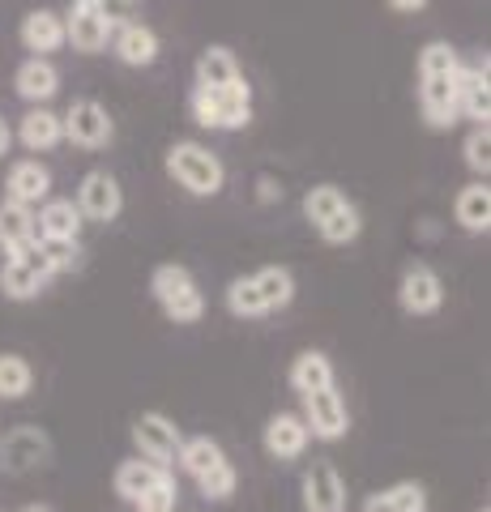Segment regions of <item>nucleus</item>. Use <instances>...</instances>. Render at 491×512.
<instances>
[{"label": "nucleus", "mask_w": 491, "mask_h": 512, "mask_svg": "<svg viewBox=\"0 0 491 512\" xmlns=\"http://www.w3.org/2000/svg\"><path fill=\"white\" fill-rule=\"evenodd\" d=\"M167 483H176V478H171V470L154 466V461H146V457L120 461V470H116V495H120V500H129V504L146 500L150 491L167 487Z\"/></svg>", "instance_id": "ddd939ff"}, {"label": "nucleus", "mask_w": 491, "mask_h": 512, "mask_svg": "<svg viewBox=\"0 0 491 512\" xmlns=\"http://www.w3.org/2000/svg\"><path fill=\"white\" fill-rule=\"evenodd\" d=\"M39 239H77L82 235V214H77L73 201H43V210L35 214Z\"/></svg>", "instance_id": "4be33fe9"}, {"label": "nucleus", "mask_w": 491, "mask_h": 512, "mask_svg": "<svg viewBox=\"0 0 491 512\" xmlns=\"http://www.w3.org/2000/svg\"><path fill=\"white\" fill-rule=\"evenodd\" d=\"M167 175L180 188L193 192V197H218L227 184L223 158L210 154L201 141H176V146L167 150Z\"/></svg>", "instance_id": "f03ea898"}, {"label": "nucleus", "mask_w": 491, "mask_h": 512, "mask_svg": "<svg viewBox=\"0 0 491 512\" xmlns=\"http://www.w3.org/2000/svg\"><path fill=\"white\" fill-rule=\"evenodd\" d=\"M462 154H466V167H470L474 175H487V171H491V124L474 128V133L466 137Z\"/></svg>", "instance_id": "72a5a7b5"}, {"label": "nucleus", "mask_w": 491, "mask_h": 512, "mask_svg": "<svg viewBox=\"0 0 491 512\" xmlns=\"http://www.w3.org/2000/svg\"><path fill=\"white\" fill-rule=\"evenodd\" d=\"M60 124H65V137L73 141V146H86V150H99L112 141V116H107L103 103L94 99H77L65 116H60Z\"/></svg>", "instance_id": "6e6552de"}, {"label": "nucleus", "mask_w": 491, "mask_h": 512, "mask_svg": "<svg viewBox=\"0 0 491 512\" xmlns=\"http://www.w3.org/2000/svg\"><path fill=\"white\" fill-rule=\"evenodd\" d=\"M116 56L133 69H146V64L158 60V35L146 26V22H129L116 30Z\"/></svg>", "instance_id": "412c9836"}, {"label": "nucleus", "mask_w": 491, "mask_h": 512, "mask_svg": "<svg viewBox=\"0 0 491 512\" xmlns=\"http://www.w3.org/2000/svg\"><path fill=\"white\" fill-rule=\"evenodd\" d=\"M257 197L269 205V201H282V184L278 180H269V175H261L257 180Z\"/></svg>", "instance_id": "4c0bfd02"}, {"label": "nucleus", "mask_w": 491, "mask_h": 512, "mask_svg": "<svg viewBox=\"0 0 491 512\" xmlns=\"http://www.w3.org/2000/svg\"><path fill=\"white\" fill-rule=\"evenodd\" d=\"M107 39H112V30L90 9V0H73L69 18H65V43H73L77 52H103Z\"/></svg>", "instance_id": "2eb2a0df"}, {"label": "nucleus", "mask_w": 491, "mask_h": 512, "mask_svg": "<svg viewBox=\"0 0 491 512\" xmlns=\"http://www.w3.org/2000/svg\"><path fill=\"white\" fill-rule=\"evenodd\" d=\"M35 244L43 248V256H47V265L56 269H73L77 265V256H82V248H77V239H35Z\"/></svg>", "instance_id": "c9c22d12"}, {"label": "nucleus", "mask_w": 491, "mask_h": 512, "mask_svg": "<svg viewBox=\"0 0 491 512\" xmlns=\"http://www.w3.org/2000/svg\"><path fill=\"white\" fill-rule=\"evenodd\" d=\"M0 457H5L9 470H30V466H39V461L47 457L43 431H39V427H18L5 444H0Z\"/></svg>", "instance_id": "b1692460"}, {"label": "nucleus", "mask_w": 491, "mask_h": 512, "mask_svg": "<svg viewBox=\"0 0 491 512\" xmlns=\"http://www.w3.org/2000/svg\"><path fill=\"white\" fill-rule=\"evenodd\" d=\"M30 384H35V372L22 355H0V402H18L30 393Z\"/></svg>", "instance_id": "c756f323"}, {"label": "nucleus", "mask_w": 491, "mask_h": 512, "mask_svg": "<svg viewBox=\"0 0 491 512\" xmlns=\"http://www.w3.org/2000/svg\"><path fill=\"white\" fill-rule=\"evenodd\" d=\"M291 389L295 393H321V389H334V363H329L321 350H304L295 363H291Z\"/></svg>", "instance_id": "5701e85b"}, {"label": "nucleus", "mask_w": 491, "mask_h": 512, "mask_svg": "<svg viewBox=\"0 0 491 512\" xmlns=\"http://www.w3.org/2000/svg\"><path fill=\"white\" fill-rule=\"evenodd\" d=\"M22 43H26V52H35L39 60H47V52H60L65 47V18L52 9H35V13H26V22H22Z\"/></svg>", "instance_id": "f3484780"}, {"label": "nucleus", "mask_w": 491, "mask_h": 512, "mask_svg": "<svg viewBox=\"0 0 491 512\" xmlns=\"http://www.w3.org/2000/svg\"><path fill=\"white\" fill-rule=\"evenodd\" d=\"M427 5V0H389V9H398V13H419Z\"/></svg>", "instance_id": "58836bf2"}, {"label": "nucleus", "mask_w": 491, "mask_h": 512, "mask_svg": "<svg viewBox=\"0 0 491 512\" xmlns=\"http://www.w3.org/2000/svg\"><path fill=\"white\" fill-rule=\"evenodd\" d=\"M9 146H13V133H9V124H5V120H0V158H5V154H9Z\"/></svg>", "instance_id": "ea45409f"}, {"label": "nucleus", "mask_w": 491, "mask_h": 512, "mask_svg": "<svg viewBox=\"0 0 491 512\" xmlns=\"http://www.w3.org/2000/svg\"><path fill=\"white\" fill-rule=\"evenodd\" d=\"M227 308H231V316H244V320L265 316V308H261V299H257V286H252V278H235V282L227 286Z\"/></svg>", "instance_id": "473e14b6"}, {"label": "nucleus", "mask_w": 491, "mask_h": 512, "mask_svg": "<svg viewBox=\"0 0 491 512\" xmlns=\"http://www.w3.org/2000/svg\"><path fill=\"white\" fill-rule=\"evenodd\" d=\"M240 73V64H235V56L227 52V47H210V52H201L197 60V86L205 90H218V86H231Z\"/></svg>", "instance_id": "c85d7f7f"}, {"label": "nucleus", "mask_w": 491, "mask_h": 512, "mask_svg": "<svg viewBox=\"0 0 491 512\" xmlns=\"http://www.w3.org/2000/svg\"><path fill=\"white\" fill-rule=\"evenodd\" d=\"M453 214H457V222H462V231L487 235V227H491V192H487V184H470V188L457 192Z\"/></svg>", "instance_id": "bb28decb"}, {"label": "nucleus", "mask_w": 491, "mask_h": 512, "mask_svg": "<svg viewBox=\"0 0 491 512\" xmlns=\"http://www.w3.org/2000/svg\"><path fill=\"white\" fill-rule=\"evenodd\" d=\"M18 137H22L26 150H52V146H60V137H65V124H60L56 111L35 107V111H26L22 116Z\"/></svg>", "instance_id": "a878e982"}, {"label": "nucleus", "mask_w": 491, "mask_h": 512, "mask_svg": "<svg viewBox=\"0 0 491 512\" xmlns=\"http://www.w3.org/2000/svg\"><path fill=\"white\" fill-rule=\"evenodd\" d=\"M133 508H137V512H176V483H167V487L150 491L146 500H137Z\"/></svg>", "instance_id": "e433bc0d"}, {"label": "nucleus", "mask_w": 491, "mask_h": 512, "mask_svg": "<svg viewBox=\"0 0 491 512\" xmlns=\"http://www.w3.org/2000/svg\"><path fill=\"white\" fill-rule=\"evenodd\" d=\"M9 197L5 201H18V205H43L47 197H52V171H47L43 163H35V158H22V163H13L9 171Z\"/></svg>", "instance_id": "dca6fc26"}, {"label": "nucleus", "mask_w": 491, "mask_h": 512, "mask_svg": "<svg viewBox=\"0 0 491 512\" xmlns=\"http://www.w3.org/2000/svg\"><path fill=\"white\" fill-rule=\"evenodd\" d=\"M308 423L299 419V414H274V419L265 423V453L274 461H295L304 457L308 448Z\"/></svg>", "instance_id": "4468645a"}, {"label": "nucleus", "mask_w": 491, "mask_h": 512, "mask_svg": "<svg viewBox=\"0 0 491 512\" xmlns=\"http://www.w3.org/2000/svg\"><path fill=\"white\" fill-rule=\"evenodd\" d=\"M363 512H427V491L423 483H393L385 491H376Z\"/></svg>", "instance_id": "cd10ccee"}, {"label": "nucleus", "mask_w": 491, "mask_h": 512, "mask_svg": "<svg viewBox=\"0 0 491 512\" xmlns=\"http://www.w3.org/2000/svg\"><path fill=\"white\" fill-rule=\"evenodd\" d=\"M22 512H47V508H22Z\"/></svg>", "instance_id": "a19ab883"}, {"label": "nucleus", "mask_w": 491, "mask_h": 512, "mask_svg": "<svg viewBox=\"0 0 491 512\" xmlns=\"http://www.w3.org/2000/svg\"><path fill=\"white\" fill-rule=\"evenodd\" d=\"M398 303L410 316H432L445 303V282H440L432 265H410L398 282Z\"/></svg>", "instance_id": "1a4fd4ad"}, {"label": "nucleus", "mask_w": 491, "mask_h": 512, "mask_svg": "<svg viewBox=\"0 0 491 512\" xmlns=\"http://www.w3.org/2000/svg\"><path fill=\"white\" fill-rule=\"evenodd\" d=\"M252 286H257V299H261L265 312H278V308H287V303L295 299V278H291L287 265L257 269V274H252Z\"/></svg>", "instance_id": "393cba45"}, {"label": "nucleus", "mask_w": 491, "mask_h": 512, "mask_svg": "<svg viewBox=\"0 0 491 512\" xmlns=\"http://www.w3.org/2000/svg\"><path fill=\"white\" fill-rule=\"evenodd\" d=\"M13 86H18V94L26 103H47L52 94L60 90V73H56V64L52 60H39V56H30L22 69H18V77H13Z\"/></svg>", "instance_id": "aec40b11"}, {"label": "nucleus", "mask_w": 491, "mask_h": 512, "mask_svg": "<svg viewBox=\"0 0 491 512\" xmlns=\"http://www.w3.org/2000/svg\"><path fill=\"white\" fill-rule=\"evenodd\" d=\"M457 116L479 124H491V86H487V56L483 64H462L457 73Z\"/></svg>", "instance_id": "f8f14e48"}, {"label": "nucleus", "mask_w": 491, "mask_h": 512, "mask_svg": "<svg viewBox=\"0 0 491 512\" xmlns=\"http://www.w3.org/2000/svg\"><path fill=\"white\" fill-rule=\"evenodd\" d=\"M150 291L158 299V308L167 312V320H176V325H197L205 316V299L184 265H158L150 278Z\"/></svg>", "instance_id": "20e7f679"}, {"label": "nucleus", "mask_w": 491, "mask_h": 512, "mask_svg": "<svg viewBox=\"0 0 491 512\" xmlns=\"http://www.w3.org/2000/svg\"><path fill=\"white\" fill-rule=\"evenodd\" d=\"M304 512H346V483L329 457L304 470Z\"/></svg>", "instance_id": "9d476101"}, {"label": "nucleus", "mask_w": 491, "mask_h": 512, "mask_svg": "<svg viewBox=\"0 0 491 512\" xmlns=\"http://www.w3.org/2000/svg\"><path fill=\"white\" fill-rule=\"evenodd\" d=\"M479 512H487V508H479Z\"/></svg>", "instance_id": "79ce46f5"}, {"label": "nucleus", "mask_w": 491, "mask_h": 512, "mask_svg": "<svg viewBox=\"0 0 491 512\" xmlns=\"http://www.w3.org/2000/svg\"><path fill=\"white\" fill-rule=\"evenodd\" d=\"M90 9L107 22V30H112V35H116L120 26L137 22V0H90Z\"/></svg>", "instance_id": "f704fd0d"}, {"label": "nucleus", "mask_w": 491, "mask_h": 512, "mask_svg": "<svg viewBox=\"0 0 491 512\" xmlns=\"http://www.w3.org/2000/svg\"><path fill=\"white\" fill-rule=\"evenodd\" d=\"M342 205H346V192H342V188L316 184V188H308V197H304V214H308L312 227H321V222H325L329 214H338Z\"/></svg>", "instance_id": "2f4dec72"}, {"label": "nucleus", "mask_w": 491, "mask_h": 512, "mask_svg": "<svg viewBox=\"0 0 491 512\" xmlns=\"http://www.w3.org/2000/svg\"><path fill=\"white\" fill-rule=\"evenodd\" d=\"M120 210H124V192L116 184V175L90 171L82 188H77V214L94 218V222H112V218H120Z\"/></svg>", "instance_id": "9b49d317"}, {"label": "nucleus", "mask_w": 491, "mask_h": 512, "mask_svg": "<svg viewBox=\"0 0 491 512\" xmlns=\"http://www.w3.org/2000/svg\"><path fill=\"white\" fill-rule=\"evenodd\" d=\"M180 466L193 474V483L201 487V495H210V500H231L235 495V466L210 436L184 440L180 444Z\"/></svg>", "instance_id": "7ed1b4c3"}, {"label": "nucleus", "mask_w": 491, "mask_h": 512, "mask_svg": "<svg viewBox=\"0 0 491 512\" xmlns=\"http://www.w3.org/2000/svg\"><path fill=\"white\" fill-rule=\"evenodd\" d=\"M316 231H321L325 244H351V239H359V231H363V218H359L355 205L346 201L342 210H338V214H329V218H325Z\"/></svg>", "instance_id": "7c9ffc66"}, {"label": "nucleus", "mask_w": 491, "mask_h": 512, "mask_svg": "<svg viewBox=\"0 0 491 512\" xmlns=\"http://www.w3.org/2000/svg\"><path fill=\"white\" fill-rule=\"evenodd\" d=\"M39 239V227H35V210H26L18 201H0V252H18L26 244Z\"/></svg>", "instance_id": "6ab92c4d"}, {"label": "nucleus", "mask_w": 491, "mask_h": 512, "mask_svg": "<svg viewBox=\"0 0 491 512\" xmlns=\"http://www.w3.org/2000/svg\"><path fill=\"white\" fill-rule=\"evenodd\" d=\"M457 73H462V60L445 39L419 52V107L432 128L457 124Z\"/></svg>", "instance_id": "f257e3e1"}, {"label": "nucleus", "mask_w": 491, "mask_h": 512, "mask_svg": "<svg viewBox=\"0 0 491 512\" xmlns=\"http://www.w3.org/2000/svg\"><path fill=\"white\" fill-rule=\"evenodd\" d=\"M52 274H56V269L47 265L43 248L39 244H26V248L5 256V269H0V291H5V299H18V303L22 299H35Z\"/></svg>", "instance_id": "39448f33"}, {"label": "nucleus", "mask_w": 491, "mask_h": 512, "mask_svg": "<svg viewBox=\"0 0 491 512\" xmlns=\"http://www.w3.org/2000/svg\"><path fill=\"white\" fill-rule=\"evenodd\" d=\"M133 444H137V453L146 457V461H154V466H171V461L180 457V444H184V436H180V427L167 419V414H158V410H146L141 419L133 423Z\"/></svg>", "instance_id": "423d86ee"}, {"label": "nucleus", "mask_w": 491, "mask_h": 512, "mask_svg": "<svg viewBox=\"0 0 491 512\" xmlns=\"http://www.w3.org/2000/svg\"><path fill=\"white\" fill-rule=\"evenodd\" d=\"M299 419L308 423V436L316 440H342L351 431V414H346V402L338 389H321V393H308L304 397V414Z\"/></svg>", "instance_id": "0eeeda50"}, {"label": "nucleus", "mask_w": 491, "mask_h": 512, "mask_svg": "<svg viewBox=\"0 0 491 512\" xmlns=\"http://www.w3.org/2000/svg\"><path fill=\"white\" fill-rule=\"evenodd\" d=\"M210 103L218 111V128H248L252 124V90L244 77H235L231 86L210 90Z\"/></svg>", "instance_id": "a211bd4d"}]
</instances>
